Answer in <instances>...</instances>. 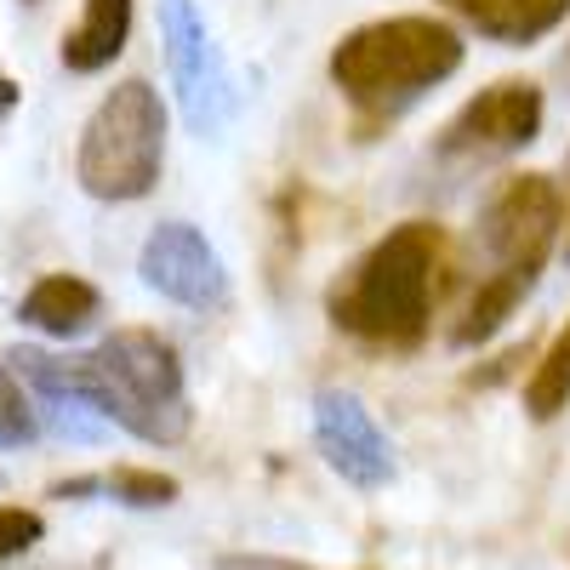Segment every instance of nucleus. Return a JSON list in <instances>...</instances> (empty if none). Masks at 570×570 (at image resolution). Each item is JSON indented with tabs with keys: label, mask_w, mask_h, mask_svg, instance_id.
Returning <instances> with one entry per match:
<instances>
[{
	"label": "nucleus",
	"mask_w": 570,
	"mask_h": 570,
	"mask_svg": "<svg viewBox=\"0 0 570 570\" xmlns=\"http://www.w3.org/2000/svg\"><path fill=\"white\" fill-rule=\"evenodd\" d=\"M451 234L428 217L394 223L325 285L331 331L376 354H416L434 331V314L451 292Z\"/></svg>",
	"instance_id": "obj_1"
},
{
	"label": "nucleus",
	"mask_w": 570,
	"mask_h": 570,
	"mask_svg": "<svg viewBox=\"0 0 570 570\" xmlns=\"http://www.w3.org/2000/svg\"><path fill=\"white\" fill-rule=\"evenodd\" d=\"M462 52L468 46L445 18L400 12V18H371V23L348 29L337 46H331L325 75L343 91L360 142H371L411 104H422L434 86H445L462 69Z\"/></svg>",
	"instance_id": "obj_2"
},
{
	"label": "nucleus",
	"mask_w": 570,
	"mask_h": 570,
	"mask_svg": "<svg viewBox=\"0 0 570 570\" xmlns=\"http://www.w3.org/2000/svg\"><path fill=\"white\" fill-rule=\"evenodd\" d=\"M473 234L491 257V274L473 285V297L462 308V320L451 325L456 348H480L497 331L519 314L537 292V279L548 268V257L559 252L564 234V195L548 171H508L491 183V195L480 200V217H473Z\"/></svg>",
	"instance_id": "obj_3"
},
{
	"label": "nucleus",
	"mask_w": 570,
	"mask_h": 570,
	"mask_svg": "<svg viewBox=\"0 0 570 570\" xmlns=\"http://www.w3.org/2000/svg\"><path fill=\"white\" fill-rule=\"evenodd\" d=\"M75 394L104 422L142 445H183L195 428L183 354L155 325H115L109 337L75 360Z\"/></svg>",
	"instance_id": "obj_4"
},
{
	"label": "nucleus",
	"mask_w": 570,
	"mask_h": 570,
	"mask_svg": "<svg viewBox=\"0 0 570 570\" xmlns=\"http://www.w3.org/2000/svg\"><path fill=\"white\" fill-rule=\"evenodd\" d=\"M160 171H166V104L149 80H120L80 126L75 177L91 200L131 206L155 195Z\"/></svg>",
	"instance_id": "obj_5"
},
{
	"label": "nucleus",
	"mask_w": 570,
	"mask_h": 570,
	"mask_svg": "<svg viewBox=\"0 0 570 570\" xmlns=\"http://www.w3.org/2000/svg\"><path fill=\"white\" fill-rule=\"evenodd\" d=\"M542 86L525 80V75H508V80H491L485 91L473 98L440 126L434 137V155L440 160H456V166H480V160H502V155H519L531 149L537 131H542Z\"/></svg>",
	"instance_id": "obj_6"
},
{
	"label": "nucleus",
	"mask_w": 570,
	"mask_h": 570,
	"mask_svg": "<svg viewBox=\"0 0 570 570\" xmlns=\"http://www.w3.org/2000/svg\"><path fill=\"white\" fill-rule=\"evenodd\" d=\"M160 40H166V69H171L188 131L217 137L234 115V86H228L223 52L212 46V29L195 0H160Z\"/></svg>",
	"instance_id": "obj_7"
},
{
	"label": "nucleus",
	"mask_w": 570,
	"mask_h": 570,
	"mask_svg": "<svg viewBox=\"0 0 570 570\" xmlns=\"http://www.w3.org/2000/svg\"><path fill=\"white\" fill-rule=\"evenodd\" d=\"M137 274L149 292L188 314H217L228 308V263L195 223H155L137 252Z\"/></svg>",
	"instance_id": "obj_8"
},
{
	"label": "nucleus",
	"mask_w": 570,
	"mask_h": 570,
	"mask_svg": "<svg viewBox=\"0 0 570 570\" xmlns=\"http://www.w3.org/2000/svg\"><path fill=\"white\" fill-rule=\"evenodd\" d=\"M314 445L325 468L348 480L354 491H383L394 480V445L376 428L371 405L348 389H320L314 394Z\"/></svg>",
	"instance_id": "obj_9"
},
{
	"label": "nucleus",
	"mask_w": 570,
	"mask_h": 570,
	"mask_svg": "<svg viewBox=\"0 0 570 570\" xmlns=\"http://www.w3.org/2000/svg\"><path fill=\"white\" fill-rule=\"evenodd\" d=\"M98 314H104V292L80 274H40L18 303V320L29 331H40V337H58V343L80 337Z\"/></svg>",
	"instance_id": "obj_10"
},
{
	"label": "nucleus",
	"mask_w": 570,
	"mask_h": 570,
	"mask_svg": "<svg viewBox=\"0 0 570 570\" xmlns=\"http://www.w3.org/2000/svg\"><path fill=\"white\" fill-rule=\"evenodd\" d=\"M440 7L502 46H537L570 18V0H440Z\"/></svg>",
	"instance_id": "obj_11"
},
{
	"label": "nucleus",
	"mask_w": 570,
	"mask_h": 570,
	"mask_svg": "<svg viewBox=\"0 0 570 570\" xmlns=\"http://www.w3.org/2000/svg\"><path fill=\"white\" fill-rule=\"evenodd\" d=\"M131 40V0H80L75 29H63L58 58L69 75H104Z\"/></svg>",
	"instance_id": "obj_12"
},
{
	"label": "nucleus",
	"mask_w": 570,
	"mask_h": 570,
	"mask_svg": "<svg viewBox=\"0 0 570 570\" xmlns=\"http://www.w3.org/2000/svg\"><path fill=\"white\" fill-rule=\"evenodd\" d=\"M570 411V320L548 337V348L537 354L531 376H525V416L531 422H553Z\"/></svg>",
	"instance_id": "obj_13"
},
{
	"label": "nucleus",
	"mask_w": 570,
	"mask_h": 570,
	"mask_svg": "<svg viewBox=\"0 0 570 570\" xmlns=\"http://www.w3.org/2000/svg\"><path fill=\"white\" fill-rule=\"evenodd\" d=\"M104 491H109L115 502H126V508H171V502L183 497V485L171 480V473H160V468H131V462H120V468L104 473Z\"/></svg>",
	"instance_id": "obj_14"
},
{
	"label": "nucleus",
	"mask_w": 570,
	"mask_h": 570,
	"mask_svg": "<svg viewBox=\"0 0 570 570\" xmlns=\"http://www.w3.org/2000/svg\"><path fill=\"white\" fill-rule=\"evenodd\" d=\"M35 434H40L35 400L18 383V371L0 360V451H23V445H35Z\"/></svg>",
	"instance_id": "obj_15"
},
{
	"label": "nucleus",
	"mask_w": 570,
	"mask_h": 570,
	"mask_svg": "<svg viewBox=\"0 0 570 570\" xmlns=\"http://www.w3.org/2000/svg\"><path fill=\"white\" fill-rule=\"evenodd\" d=\"M40 537H46V519L35 508H0V564L40 548Z\"/></svg>",
	"instance_id": "obj_16"
},
{
	"label": "nucleus",
	"mask_w": 570,
	"mask_h": 570,
	"mask_svg": "<svg viewBox=\"0 0 570 570\" xmlns=\"http://www.w3.org/2000/svg\"><path fill=\"white\" fill-rule=\"evenodd\" d=\"M519 360H531V343H519V348L497 354V360H491L485 371H473V376H468V389H497L502 376H513V371H519Z\"/></svg>",
	"instance_id": "obj_17"
},
{
	"label": "nucleus",
	"mask_w": 570,
	"mask_h": 570,
	"mask_svg": "<svg viewBox=\"0 0 570 570\" xmlns=\"http://www.w3.org/2000/svg\"><path fill=\"white\" fill-rule=\"evenodd\" d=\"M212 570H314V564H297V559H279V553H223Z\"/></svg>",
	"instance_id": "obj_18"
},
{
	"label": "nucleus",
	"mask_w": 570,
	"mask_h": 570,
	"mask_svg": "<svg viewBox=\"0 0 570 570\" xmlns=\"http://www.w3.org/2000/svg\"><path fill=\"white\" fill-rule=\"evenodd\" d=\"M564 257H570V228H564Z\"/></svg>",
	"instance_id": "obj_19"
}]
</instances>
